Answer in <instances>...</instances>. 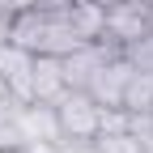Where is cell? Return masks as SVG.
<instances>
[{"mask_svg": "<svg viewBox=\"0 0 153 153\" xmlns=\"http://www.w3.org/2000/svg\"><path fill=\"white\" fill-rule=\"evenodd\" d=\"M51 111H55V128H60L64 145H89L102 132V106L85 89H64L51 102Z\"/></svg>", "mask_w": 153, "mask_h": 153, "instance_id": "cell-1", "label": "cell"}, {"mask_svg": "<svg viewBox=\"0 0 153 153\" xmlns=\"http://www.w3.org/2000/svg\"><path fill=\"white\" fill-rule=\"evenodd\" d=\"M149 34V9L140 4H106V34H102V43H115V47H132L136 38Z\"/></svg>", "mask_w": 153, "mask_h": 153, "instance_id": "cell-2", "label": "cell"}, {"mask_svg": "<svg viewBox=\"0 0 153 153\" xmlns=\"http://www.w3.org/2000/svg\"><path fill=\"white\" fill-rule=\"evenodd\" d=\"M128 72H132V64L123 60V51L119 55H111V60L98 68L85 81V94L94 102H98L102 111H119V98H123V81H128Z\"/></svg>", "mask_w": 153, "mask_h": 153, "instance_id": "cell-3", "label": "cell"}, {"mask_svg": "<svg viewBox=\"0 0 153 153\" xmlns=\"http://www.w3.org/2000/svg\"><path fill=\"white\" fill-rule=\"evenodd\" d=\"M30 64H34V55L26 47L0 43V81H4V94H9L17 106L30 102Z\"/></svg>", "mask_w": 153, "mask_h": 153, "instance_id": "cell-4", "label": "cell"}, {"mask_svg": "<svg viewBox=\"0 0 153 153\" xmlns=\"http://www.w3.org/2000/svg\"><path fill=\"white\" fill-rule=\"evenodd\" d=\"M64 89H68L64 60L60 55H34V64H30V102H55Z\"/></svg>", "mask_w": 153, "mask_h": 153, "instance_id": "cell-5", "label": "cell"}, {"mask_svg": "<svg viewBox=\"0 0 153 153\" xmlns=\"http://www.w3.org/2000/svg\"><path fill=\"white\" fill-rule=\"evenodd\" d=\"M64 22H68V30L81 43H102V34H106V4H98V0H72L64 9Z\"/></svg>", "mask_w": 153, "mask_h": 153, "instance_id": "cell-6", "label": "cell"}, {"mask_svg": "<svg viewBox=\"0 0 153 153\" xmlns=\"http://www.w3.org/2000/svg\"><path fill=\"white\" fill-rule=\"evenodd\" d=\"M119 111L123 115H153V72L149 68H132L128 72Z\"/></svg>", "mask_w": 153, "mask_h": 153, "instance_id": "cell-7", "label": "cell"}, {"mask_svg": "<svg viewBox=\"0 0 153 153\" xmlns=\"http://www.w3.org/2000/svg\"><path fill=\"white\" fill-rule=\"evenodd\" d=\"M89 145L98 149V153H145V149H149V140H145L132 123H123V128H102Z\"/></svg>", "mask_w": 153, "mask_h": 153, "instance_id": "cell-8", "label": "cell"}, {"mask_svg": "<svg viewBox=\"0 0 153 153\" xmlns=\"http://www.w3.org/2000/svg\"><path fill=\"white\" fill-rule=\"evenodd\" d=\"M123 60H128L132 68H149V72H153V30H149L145 38H136L132 47H123Z\"/></svg>", "mask_w": 153, "mask_h": 153, "instance_id": "cell-9", "label": "cell"}, {"mask_svg": "<svg viewBox=\"0 0 153 153\" xmlns=\"http://www.w3.org/2000/svg\"><path fill=\"white\" fill-rule=\"evenodd\" d=\"M13 17H17V9L9 4V0H0V43H9V34H13Z\"/></svg>", "mask_w": 153, "mask_h": 153, "instance_id": "cell-10", "label": "cell"}, {"mask_svg": "<svg viewBox=\"0 0 153 153\" xmlns=\"http://www.w3.org/2000/svg\"><path fill=\"white\" fill-rule=\"evenodd\" d=\"M17 153H64V145L60 140H26Z\"/></svg>", "mask_w": 153, "mask_h": 153, "instance_id": "cell-11", "label": "cell"}, {"mask_svg": "<svg viewBox=\"0 0 153 153\" xmlns=\"http://www.w3.org/2000/svg\"><path fill=\"white\" fill-rule=\"evenodd\" d=\"M72 4V0H38V9H47V13H64Z\"/></svg>", "mask_w": 153, "mask_h": 153, "instance_id": "cell-12", "label": "cell"}, {"mask_svg": "<svg viewBox=\"0 0 153 153\" xmlns=\"http://www.w3.org/2000/svg\"><path fill=\"white\" fill-rule=\"evenodd\" d=\"M64 153H98L94 145H64Z\"/></svg>", "mask_w": 153, "mask_h": 153, "instance_id": "cell-13", "label": "cell"}, {"mask_svg": "<svg viewBox=\"0 0 153 153\" xmlns=\"http://www.w3.org/2000/svg\"><path fill=\"white\" fill-rule=\"evenodd\" d=\"M9 4H13L17 13H22V9H38V0H9Z\"/></svg>", "mask_w": 153, "mask_h": 153, "instance_id": "cell-14", "label": "cell"}, {"mask_svg": "<svg viewBox=\"0 0 153 153\" xmlns=\"http://www.w3.org/2000/svg\"><path fill=\"white\" fill-rule=\"evenodd\" d=\"M119 4H140V9H149L153 0H119Z\"/></svg>", "mask_w": 153, "mask_h": 153, "instance_id": "cell-15", "label": "cell"}, {"mask_svg": "<svg viewBox=\"0 0 153 153\" xmlns=\"http://www.w3.org/2000/svg\"><path fill=\"white\" fill-rule=\"evenodd\" d=\"M149 30H153V4H149Z\"/></svg>", "mask_w": 153, "mask_h": 153, "instance_id": "cell-16", "label": "cell"}, {"mask_svg": "<svg viewBox=\"0 0 153 153\" xmlns=\"http://www.w3.org/2000/svg\"><path fill=\"white\" fill-rule=\"evenodd\" d=\"M98 4H115V0H98Z\"/></svg>", "mask_w": 153, "mask_h": 153, "instance_id": "cell-17", "label": "cell"}]
</instances>
